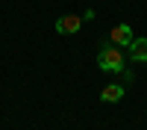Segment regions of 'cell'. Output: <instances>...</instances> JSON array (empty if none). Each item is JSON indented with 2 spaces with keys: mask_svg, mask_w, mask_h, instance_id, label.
I'll return each mask as SVG.
<instances>
[{
  "mask_svg": "<svg viewBox=\"0 0 147 130\" xmlns=\"http://www.w3.org/2000/svg\"><path fill=\"white\" fill-rule=\"evenodd\" d=\"M82 21H94V9H85L82 12Z\"/></svg>",
  "mask_w": 147,
  "mask_h": 130,
  "instance_id": "obj_7",
  "label": "cell"
},
{
  "mask_svg": "<svg viewBox=\"0 0 147 130\" xmlns=\"http://www.w3.org/2000/svg\"><path fill=\"white\" fill-rule=\"evenodd\" d=\"M132 39H136V35H132V27H129V24H118V27L109 30V42L118 44V47H129Z\"/></svg>",
  "mask_w": 147,
  "mask_h": 130,
  "instance_id": "obj_3",
  "label": "cell"
},
{
  "mask_svg": "<svg viewBox=\"0 0 147 130\" xmlns=\"http://www.w3.org/2000/svg\"><path fill=\"white\" fill-rule=\"evenodd\" d=\"M127 56L132 62H147V39H132V44L127 47Z\"/></svg>",
  "mask_w": 147,
  "mask_h": 130,
  "instance_id": "obj_4",
  "label": "cell"
},
{
  "mask_svg": "<svg viewBox=\"0 0 147 130\" xmlns=\"http://www.w3.org/2000/svg\"><path fill=\"white\" fill-rule=\"evenodd\" d=\"M100 101H106V103H118V101H124V83H109V86H103Z\"/></svg>",
  "mask_w": 147,
  "mask_h": 130,
  "instance_id": "obj_5",
  "label": "cell"
},
{
  "mask_svg": "<svg viewBox=\"0 0 147 130\" xmlns=\"http://www.w3.org/2000/svg\"><path fill=\"white\" fill-rule=\"evenodd\" d=\"M124 62H127L124 47H118V44H112V42L100 44V50H97V65H100V71L121 74V71H124Z\"/></svg>",
  "mask_w": 147,
  "mask_h": 130,
  "instance_id": "obj_1",
  "label": "cell"
},
{
  "mask_svg": "<svg viewBox=\"0 0 147 130\" xmlns=\"http://www.w3.org/2000/svg\"><path fill=\"white\" fill-rule=\"evenodd\" d=\"M82 15H62V18H56V24H53V30L59 33V35H74V33H80L82 30Z\"/></svg>",
  "mask_w": 147,
  "mask_h": 130,
  "instance_id": "obj_2",
  "label": "cell"
},
{
  "mask_svg": "<svg viewBox=\"0 0 147 130\" xmlns=\"http://www.w3.org/2000/svg\"><path fill=\"white\" fill-rule=\"evenodd\" d=\"M121 77H124V83H132V80H136V74H132L129 68H124V71H121Z\"/></svg>",
  "mask_w": 147,
  "mask_h": 130,
  "instance_id": "obj_6",
  "label": "cell"
}]
</instances>
